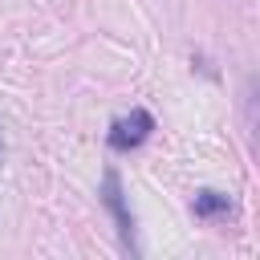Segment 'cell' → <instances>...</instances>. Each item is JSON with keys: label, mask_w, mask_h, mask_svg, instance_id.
<instances>
[{"label": "cell", "mask_w": 260, "mask_h": 260, "mask_svg": "<svg viewBox=\"0 0 260 260\" xmlns=\"http://www.w3.org/2000/svg\"><path fill=\"white\" fill-rule=\"evenodd\" d=\"M0 150H4V142H0Z\"/></svg>", "instance_id": "4"}, {"label": "cell", "mask_w": 260, "mask_h": 260, "mask_svg": "<svg viewBox=\"0 0 260 260\" xmlns=\"http://www.w3.org/2000/svg\"><path fill=\"white\" fill-rule=\"evenodd\" d=\"M150 130H154V114L150 110H130V114H122L114 126H110V134H106V142L114 146V150H134V146H142L146 138H150Z\"/></svg>", "instance_id": "1"}, {"label": "cell", "mask_w": 260, "mask_h": 260, "mask_svg": "<svg viewBox=\"0 0 260 260\" xmlns=\"http://www.w3.org/2000/svg\"><path fill=\"white\" fill-rule=\"evenodd\" d=\"M102 199H106V207L114 211V223H118L122 248H130V252H134V215H130V207H126V199H122V179H118V171H106Z\"/></svg>", "instance_id": "2"}, {"label": "cell", "mask_w": 260, "mask_h": 260, "mask_svg": "<svg viewBox=\"0 0 260 260\" xmlns=\"http://www.w3.org/2000/svg\"><path fill=\"white\" fill-rule=\"evenodd\" d=\"M191 211H195L199 219H215V215H228V211H232V199L219 195V191H199V195L191 199Z\"/></svg>", "instance_id": "3"}]
</instances>
